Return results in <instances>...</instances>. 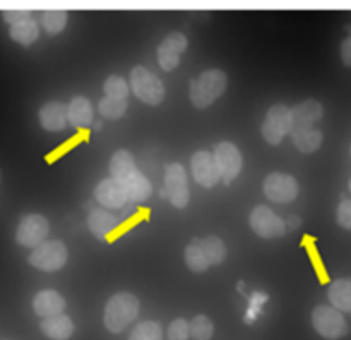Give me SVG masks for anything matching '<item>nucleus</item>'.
<instances>
[{
  "mask_svg": "<svg viewBox=\"0 0 351 340\" xmlns=\"http://www.w3.org/2000/svg\"><path fill=\"white\" fill-rule=\"evenodd\" d=\"M341 60L346 67H351V36L341 43Z\"/></svg>",
  "mask_w": 351,
  "mask_h": 340,
  "instance_id": "nucleus-35",
  "label": "nucleus"
},
{
  "mask_svg": "<svg viewBox=\"0 0 351 340\" xmlns=\"http://www.w3.org/2000/svg\"><path fill=\"white\" fill-rule=\"evenodd\" d=\"M264 194L273 203H291L298 196V182L293 175L281 174V172H273L264 179Z\"/></svg>",
  "mask_w": 351,
  "mask_h": 340,
  "instance_id": "nucleus-10",
  "label": "nucleus"
},
{
  "mask_svg": "<svg viewBox=\"0 0 351 340\" xmlns=\"http://www.w3.org/2000/svg\"><path fill=\"white\" fill-rule=\"evenodd\" d=\"M69 251L62 240H45L38 247H34L33 253L27 258V263L31 267L38 268L41 271H57L67 263Z\"/></svg>",
  "mask_w": 351,
  "mask_h": 340,
  "instance_id": "nucleus-5",
  "label": "nucleus"
},
{
  "mask_svg": "<svg viewBox=\"0 0 351 340\" xmlns=\"http://www.w3.org/2000/svg\"><path fill=\"white\" fill-rule=\"evenodd\" d=\"M130 89L147 105H160L165 100L163 81L143 65H136L130 71Z\"/></svg>",
  "mask_w": 351,
  "mask_h": 340,
  "instance_id": "nucleus-4",
  "label": "nucleus"
},
{
  "mask_svg": "<svg viewBox=\"0 0 351 340\" xmlns=\"http://www.w3.org/2000/svg\"><path fill=\"white\" fill-rule=\"evenodd\" d=\"M250 229L263 239H276L287 234V223L267 206L259 205L250 213Z\"/></svg>",
  "mask_w": 351,
  "mask_h": 340,
  "instance_id": "nucleus-8",
  "label": "nucleus"
},
{
  "mask_svg": "<svg viewBox=\"0 0 351 340\" xmlns=\"http://www.w3.org/2000/svg\"><path fill=\"white\" fill-rule=\"evenodd\" d=\"M261 133L269 144H280L283 137L290 134V109L283 103L271 106L264 117Z\"/></svg>",
  "mask_w": 351,
  "mask_h": 340,
  "instance_id": "nucleus-9",
  "label": "nucleus"
},
{
  "mask_svg": "<svg viewBox=\"0 0 351 340\" xmlns=\"http://www.w3.org/2000/svg\"><path fill=\"white\" fill-rule=\"evenodd\" d=\"M103 89H105V95L108 98L127 100V95H129V84L120 76H108L105 84H103Z\"/></svg>",
  "mask_w": 351,
  "mask_h": 340,
  "instance_id": "nucleus-30",
  "label": "nucleus"
},
{
  "mask_svg": "<svg viewBox=\"0 0 351 340\" xmlns=\"http://www.w3.org/2000/svg\"><path fill=\"white\" fill-rule=\"evenodd\" d=\"M95 198L103 208L110 209L122 208V206H125V203L129 201V196H127L123 185L112 177L103 179V181L96 185Z\"/></svg>",
  "mask_w": 351,
  "mask_h": 340,
  "instance_id": "nucleus-16",
  "label": "nucleus"
},
{
  "mask_svg": "<svg viewBox=\"0 0 351 340\" xmlns=\"http://www.w3.org/2000/svg\"><path fill=\"white\" fill-rule=\"evenodd\" d=\"M204 249L206 256H208L209 264H221L226 258V247L219 237L216 236H208L202 240H199Z\"/></svg>",
  "mask_w": 351,
  "mask_h": 340,
  "instance_id": "nucleus-26",
  "label": "nucleus"
},
{
  "mask_svg": "<svg viewBox=\"0 0 351 340\" xmlns=\"http://www.w3.org/2000/svg\"><path fill=\"white\" fill-rule=\"evenodd\" d=\"M69 124L74 127H88L95 120V110L91 102L84 96H75L67 105Z\"/></svg>",
  "mask_w": 351,
  "mask_h": 340,
  "instance_id": "nucleus-20",
  "label": "nucleus"
},
{
  "mask_svg": "<svg viewBox=\"0 0 351 340\" xmlns=\"http://www.w3.org/2000/svg\"><path fill=\"white\" fill-rule=\"evenodd\" d=\"M185 264L194 273H202V271H206L211 267L199 240H194V242H191L185 247Z\"/></svg>",
  "mask_w": 351,
  "mask_h": 340,
  "instance_id": "nucleus-25",
  "label": "nucleus"
},
{
  "mask_svg": "<svg viewBox=\"0 0 351 340\" xmlns=\"http://www.w3.org/2000/svg\"><path fill=\"white\" fill-rule=\"evenodd\" d=\"M215 160L218 165L219 177L230 184L232 181H235L239 177L240 170H242V153H240L239 148L235 146L230 141H221V143L216 144L215 148Z\"/></svg>",
  "mask_w": 351,
  "mask_h": 340,
  "instance_id": "nucleus-12",
  "label": "nucleus"
},
{
  "mask_svg": "<svg viewBox=\"0 0 351 340\" xmlns=\"http://www.w3.org/2000/svg\"><path fill=\"white\" fill-rule=\"evenodd\" d=\"M324 115V106L317 100H305L290 109V134L302 131L315 129V124L321 122Z\"/></svg>",
  "mask_w": 351,
  "mask_h": 340,
  "instance_id": "nucleus-13",
  "label": "nucleus"
},
{
  "mask_svg": "<svg viewBox=\"0 0 351 340\" xmlns=\"http://www.w3.org/2000/svg\"><path fill=\"white\" fill-rule=\"evenodd\" d=\"M187 48V38L178 31L168 34L163 41H161L160 48H158V64L163 71L170 72L180 64L182 54Z\"/></svg>",
  "mask_w": 351,
  "mask_h": 340,
  "instance_id": "nucleus-15",
  "label": "nucleus"
},
{
  "mask_svg": "<svg viewBox=\"0 0 351 340\" xmlns=\"http://www.w3.org/2000/svg\"><path fill=\"white\" fill-rule=\"evenodd\" d=\"M38 119L43 129L50 131V133H57V131L65 129L69 119H67V105L60 102H48L40 109Z\"/></svg>",
  "mask_w": 351,
  "mask_h": 340,
  "instance_id": "nucleus-17",
  "label": "nucleus"
},
{
  "mask_svg": "<svg viewBox=\"0 0 351 340\" xmlns=\"http://www.w3.org/2000/svg\"><path fill=\"white\" fill-rule=\"evenodd\" d=\"M312 325L319 335L328 340H338L348 333V323L345 316L332 306H317L312 311Z\"/></svg>",
  "mask_w": 351,
  "mask_h": 340,
  "instance_id": "nucleus-6",
  "label": "nucleus"
},
{
  "mask_svg": "<svg viewBox=\"0 0 351 340\" xmlns=\"http://www.w3.org/2000/svg\"><path fill=\"white\" fill-rule=\"evenodd\" d=\"M137 315H139V299L130 292H119L106 302L103 323L108 332L120 333L137 318Z\"/></svg>",
  "mask_w": 351,
  "mask_h": 340,
  "instance_id": "nucleus-2",
  "label": "nucleus"
},
{
  "mask_svg": "<svg viewBox=\"0 0 351 340\" xmlns=\"http://www.w3.org/2000/svg\"><path fill=\"white\" fill-rule=\"evenodd\" d=\"M33 309L41 318L62 315L65 309V299L57 291H41L34 295Z\"/></svg>",
  "mask_w": 351,
  "mask_h": 340,
  "instance_id": "nucleus-18",
  "label": "nucleus"
},
{
  "mask_svg": "<svg viewBox=\"0 0 351 340\" xmlns=\"http://www.w3.org/2000/svg\"><path fill=\"white\" fill-rule=\"evenodd\" d=\"M117 218L103 208H95L91 209L88 216V227L91 230V234L95 237H98L99 240H105L110 234L115 230L117 227Z\"/></svg>",
  "mask_w": 351,
  "mask_h": 340,
  "instance_id": "nucleus-21",
  "label": "nucleus"
},
{
  "mask_svg": "<svg viewBox=\"0 0 351 340\" xmlns=\"http://www.w3.org/2000/svg\"><path fill=\"white\" fill-rule=\"evenodd\" d=\"M189 337H191V325L187 319L178 318L168 326V340H189Z\"/></svg>",
  "mask_w": 351,
  "mask_h": 340,
  "instance_id": "nucleus-32",
  "label": "nucleus"
},
{
  "mask_svg": "<svg viewBox=\"0 0 351 340\" xmlns=\"http://www.w3.org/2000/svg\"><path fill=\"white\" fill-rule=\"evenodd\" d=\"M40 328L50 340H67L74 333V323L67 315H55L43 318Z\"/></svg>",
  "mask_w": 351,
  "mask_h": 340,
  "instance_id": "nucleus-19",
  "label": "nucleus"
},
{
  "mask_svg": "<svg viewBox=\"0 0 351 340\" xmlns=\"http://www.w3.org/2000/svg\"><path fill=\"white\" fill-rule=\"evenodd\" d=\"M161 194L167 196L171 205L178 209L189 205L191 192H189L187 172H185L184 165H168L167 170H165V192H161Z\"/></svg>",
  "mask_w": 351,
  "mask_h": 340,
  "instance_id": "nucleus-7",
  "label": "nucleus"
},
{
  "mask_svg": "<svg viewBox=\"0 0 351 340\" xmlns=\"http://www.w3.org/2000/svg\"><path fill=\"white\" fill-rule=\"evenodd\" d=\"M98 112L99 115L105 117V119H110V120L120 119V117L127 112V100H115V98H108V96H105V98L99 100Z\"/></svg>",
  "mask_w": 351,
  "mask_h": 340,
  "instance_id": "nucleus-28",
  "label": "nucleus"
},
{
  "mask_svg": "<svg viewBox=\"0 0 351 340\" xmlns=\"http://www.w3.org/2000/svg\"><path fill=\"white\" fill-rule=\"evenodd\" d=\"M110 175L125 189L129 201L143 203L151 196V182L137 168L130 151L119 150L110 158Z\"/></svg>",
  "mask_w": 351,
  "mask_h": 340,
  "instance_id": "nucleus-1",
  "label": "nucleus"
},
{
  "mask_svg": "<svg viewBox=\"0 0 351 340\" xmlns=\"http://www.w3.org/2000/svg\"><path fill=\"white\" fill-rule=\"evenodd\" d=\"M191 170L192 177L202 188H215L221 177H219L218 165H216L215 155L209 153V151H197V153L192 155L191 158Z\"/></svg>",
  "mask_w": 351,
  "mask_h": 340,
  "instance_id": "nucleus-14",
  "label": "nucleus"
},
{
  "mask_svg": "<svg viewBox=\"0 0 351 340\" xmlns=\"http://www.w3.org/2000/svg\"><path fill=\"white\" fill-rule=\"evenodd\" d=\"M48 230H50V225H48V220L43 215H38V213L26 215L17 225L16 240L19 246L33 247L34 249V247L45 242Z\"/></svg>",
  "mask_w": 351,
  "mask_h": 340,
  "instance_id": "nucleus-11",
  "label": "nucleus"
},
{
  "mask_svg": "<svg viewBox=\"0 0 351 340\" xmlns=\"http://www.w3.org/2000/svg\"><path fill=\"white\" fill-rule=\"evenodd\" d=\"M9 34L14 41L27 47V45L34 43V41L38 40V36H40V26H38L36 21L31 17V19H26L23 21V23H17L14 24V26H10Z\"/></svg>",
  "mask_w": 351,
  "mask_h": 340,
  "instance_id": "nucleus-23",
  "label": "nucleus"
},
{
  "mask_svg": "<svg viewBox=\"0 0 351 340\" xmlns=\"http://www.w3.org/2000/svg\"><path fill=\"white\" fill-rule=\"evenodd\" d=\"M69 14L65 10H47L41 16V26L48 34H58L67 26Z\"/></svg>",
  "mask_w": 351,
  "mask_h": 340,
  "instance_id": "nucleus-27",
  "label": "nucleus"
},
{
  "mask_svg": "<svg viewBox=\"0 0 351 340\" xmlns=\"http://www.w3.org/2000/svg\"><path fill=\"white\" fill-rule=\"evenodd\" d=\"M336 220L343 229L351 230V199H345L339 203L338 212H336Z\"/></svg>",
  "mask_w": 351,
  "mask_h": 340,
  "instance_id": "nucleus-33",
  "label": "nucleus"
},
{
  "mask_svg": "<svg viewBox=\"0 0 351 340\" xmlns=\"http://www.w3.org/2000/svg\"><path fill=\"white\" fill-rule=\"evenodd\" d=\"M328 299L332 308L338 311H351V280L350 278H338L331 282L328 288Z\"/></svg>",
  "mask_w": 351,
  "mask_h": 340,
  "instance_id": "nucleus-22",
  "label": "nucleus"
},
{
  "mask_svg": "<svg viewBox=\"0 0 351 340\" xmlns=\"http://www.w3.org/2000/svg\"><path fill=\"white\" fill-rule=\"evenodd\" d=\"M2 16H3V19L10 24V26H14V24H17V23H23V21H26V19H31L29 10H3Z\"/></svg>",
  "mask_w": 351,
  "mask_h": 340,
  "instance_id": "nucleus-34",
  "label": "nucleus"
},
{
  "mask_svg": "<svg viewBox=\"0 0 351 340\" xmlns=\"http://www.w3.org/2000/svg\"><path fill=\"white\" fill-rule=\"evenodd\" d=\"M189 325H191V335L195 340H209L215 332L213 321L204 315H197Z\"/></svg>",
  "mask_w": 351,
  "mask_h": 340,
  "instance_id": "nucleus-31",
  "label": "nucleus"
},
{
  "mask_svg": "<svg viewBox=\"0 0 351 340\" xmlns=\"http://www.w3.org/2000/svg\"><path fill=\"white\" fill-rule=\"evenodd\" d=\"M129 340H163V332L156 321H143L130 332Z\"/></svg>",
  "mask_w": 351,
  "mask_h": 340,
  "instance_id": "nucleus-29",
  "label": "nucleus"
},
{
  "mask_svg": "<svg viewBox=\"0 0 351 340\" xmlns=\"http://www.w3.org/2000/svg\"><path fill=\"white\" fill-rule=\"evenodd\" d=\"M228 78L219 69L202 72L191 82V102L195 109H208L225 93Z\"/></svg>",
  "mask_w": 351,
  "mask_h": 340,
  "instance_id": "nucleus-3",
  "label": "nucleus"
},
{
  "mask_svg": "<svg viewBox=\"0 0 351 340\" xmlns=\"http://www.w3.org/2000/svg\"><path fill=\"white\" fill-rule=\"evenodd\" d=\"M291 139H293L295 148H297L300 153H314L321 148L322 144V133L319 129H308L302 131V133L290 134Z\"/></svg>",
  "mask_w": 351,
  "mask_h": 340,
  "instance_id": "nucleus-24",
  "label": "nucleus"
},
{
  "mask_svg": "<svg viewBox=\"0 0 351 340\" xmlns=\"http://www.w3.org/2000/svg\"><path fill=\"white\" fill-rule=\"evenodd\" d=\"M348 189H350V192H351V179H350V182H348Z\"/></svg>",
  "mask_w": 351,
  "mask_h": 340,
  "instance_id": "nucleus-36",
  "label": "nucleus"
}]
</instances>
